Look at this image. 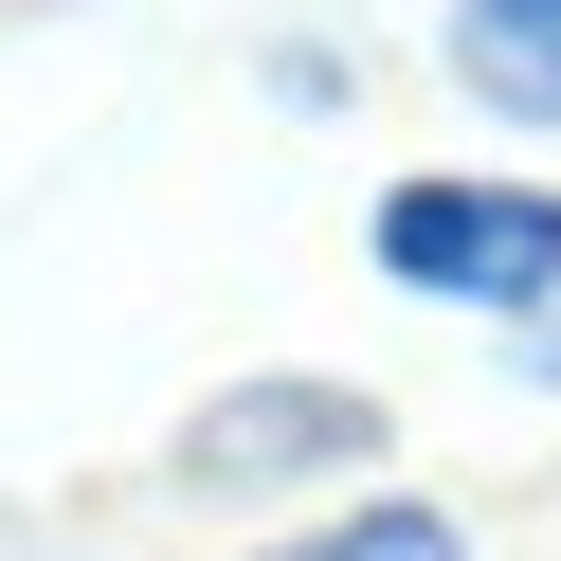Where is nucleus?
I'll return each instance as SVG.
<instances>
[{"instance_id":"nucleus-3","label":"nucleus","mask_w":561,"mask_h":561,"mask_svg":"<svg viewBox=\"0 0 561 561\" xmlns=\"http://www.w3.org/2000/svg\"><path fill=\"white\" fill-rule=\"evenodd\" d=\"M272 561H471V525H453V507H363V525H327V543H272Z\"/></svg>"},{"instance_id":"nucleus-1","label":"nucleus","mask_w":561,"mask_h":561,"mask_svg":"<svg viewBox=\"0 0 561 561\" xmlns=\"http://www.w3.org/2000/svg\"><path fill=\"white\" fill-rule=\"evenodd\" d=\"M380 272L435 308H543L561 290V199L543 182H399L380 199Z\"/></svg>"},{"instance_id":"nucleus-2","label":"nucleus","mask_w":561,"mask_h":561,"mask_svg":"<svg viewBox=\"0 0 561 561\" xmlns=\"http://www.w3.org/2000/svg\"><path fill=\"white\" fill-rule=\"evenodd\" d=\"M453 55H471L489 110H543L561 127V0H453Z\"/></svg>"}]
</instances>
